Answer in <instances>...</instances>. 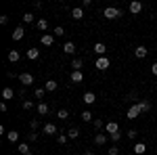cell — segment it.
Here are the masks:
<instances>
[{"label":"cell","instance_id":"cell-14","mask_svg":"<svg viewBox=\"0 0 157 155\" xmlns=\"http://www.w3.org/2000/svg\"><path fill=\"white\" fill-rule=\"evenodd\" d=\"M145 151H147V143H136V145H134V151H132V153L134 155H143Z\"/></svg>","mask_w":157,"mask_h":155},{"label":"cell","instance_id":"cell-23","mask_svg":"<svg viewBox=\"0 0 157 155\" xmlns=\"http://www.w3.org/2000/svg\"><path fill=\"white\" fill-rule=\"evenodd\" d=\"M136 105H138V109H140V113H147V111H151V103H147V101H138Z\"/></svg>","mask_w":157,"mask_h":155},{"label":"cell","instance_id":"cell-35","mask_svg":"<svg viewBox=\"0 0 157 155\" xmlns=\"http://www.w3.org/2000/svg\"><path fill=\"white\" fill-rule=\"evenodd\" d=\"M19 153H21V155L29 153V147H27V143H19Z\"/></svg>","mask_w":157,"mask_h":155},{"label":"cell","instance_id":"cell-33","mask_svg":"<svg viewBox=\"0 0 157 155\" xmlns=\"http://www.w3.org/2000/svg\"><path fill=\"white\" fill-rule=\"evenodd\" d=\"M92 126H94V130H101V128H105V122H103V119H94V122H92Z\"/></svg>","mask_w":157,"mask_h":155},{"label":"cell","instance_id":"cell-9","mask_svg":"<svg viewBox=\"0 0 157 155\" xmlns=\"http://www.w3.org/2000/svg\"><path fill=\"white\" fill-rule=\"evenodd\" d=\"M23 36H25L23 25H19V27H15V29H13V40H23Z\"/></svg>","mask_w":157,"mask_h":155},{"label":"cell","instance_id":"cell-21","mask_svg":"<svg viewBox=\"0 0 157 155\" xmlns=\"http://www.w3.org/2000/svg\"><path fill=\"white\" fill-rule=\"evenodd\" d=\"M13 96H15V90H13L11 86H6V88L2 90V99H4V101H9V99H13Z\"/></svg>","mask_w":157,"mask_h":155},{"label":"cell","instance_id":"cell-16","mask_svg":"<svg viewBox=\"0 0 157 155\" xmlns=\"http://www.w3.org/2000/svg\"><path fill=\"white\" fill-rule=\"evenodd\" d=\"M147 52H149V50H147V46H136V48H134V55H136L138 59H145Z\"/></svg>","mask_w":157,"mask_h":155},{"label":"cell","instance_id":"cell-4","mask_svg":"<svg viewBox=\"0 0 157 155\" xmlns=\"http://www.w3.org/2000/svg\"><path fill=\"white\" fill-rule=\"evenodd\" d=\"M126 115H128L130 119H136L138 115H140V109H138V105H136V103H132V105L128 107V113H126Z\"/></svg>","mask_w":157,"mask_h":155},{"label":"cell","instance_id":"cell-2","mask_svg":"<svg viewBox=\"0 0 157 155\" xmlns=\"http://www.w3.org/2000/svg\"><path fill=\"white\" fill-rule=\"evenodd\" d=\"M109 65H111V61H109L107 57H98L97 63H94V67H97L98 72H105V69H109Z\"/></svg>","mask_w":157,"mask_h":155},{"label":"cell","instance_id":"cell-37","mask_svg":"<svg viewBox=\"0 0 157 155\" xmlns=\"http://www.w3.org/2000/svg\"><path fill=\"white\" fill-rule=\"evenodd\" d=\"M107 155H120V149L113 145V147H109V151H107Z\"/></svg>","mask_w":157,"mask_h":155},{"label":"cell","instance_id":"cell-11","mask_svg":"<svg viewBox=\"0 0 157 155\" xmlns=\"http://www.w3.org/2000/svg\"><path fill=\"white\" fill-rule=\"evenodd\" d=\"M25 57L29 61H36L38 57H40V50H38V48H29V50H25Z\"/></svg>","mask_w":157,"mask_h":155},{"label":"cell","instance_id":"cell-45","mask_svg":"<svg viewBox=\"0 0 157 155\" xmlns=\"http://www.w3.org/2000/svg\"><path fill=\"white\" fill-rule=\"evenodd\" d=\"M84 155H94V151H86V153Z\"/></svg>","mask_w":157,"mask_h":155},{"label":"cell","instance_id":"cell-22","mask_svg":"<svg viewBox=\"0 0 157 155\" xmlns=\"http://www.w3.org/2000/svg\"><path fill=\"white\" fill-rule=\"evenodd\" d=\"M107 136H109V134H98V132H97V134H94V143H97L98 147L105 145V143H107Z\"/></svg>","mask_w":157,"mask_h":155},{"label":"cell","instance_id":"cell-34","mask_svg":"<svg viewBox=\"0 0 157 155\" xmlns=\"http://www.w3.org/2000/svg\"><path fill=\"white\" fill-rule=\"evenodd\" d=\"M57 141H59V145H67V143H69V136H67V134H59Z\"/></svg>","mask_w":157,"mask_h":155},{"label":"cell","instance_id":"cell-39","mask_svg":"<svg viewBox=\"0 0 157 155\" xmlns=\"http://www.w3.org/2000/svg\"><path fill=\"white\" fill-rule=\"evenodd\" d=\"M136 136H138L136 130H128V138H130V141H136Z\"/></svg>","mask_w":157,"mask_h":155},{"label":"cell","instance_id":"cell-19","mask_svg":"<svg viewBox=\"0 0 157 155\" xmlns=\"http://www.w3.org/2000/svg\"><path fill=\"white\" fill-rule=\"evenodd\" d=\"M36 27H38V29H42V32H44V29H48V19L40 17V19L36 21Z\"/></svg>","mask_w":157,"mask_h":155},{"label":"cell","instance_id":"cell-6","mask_svg":"<svg viewBox=\"0 0 157 155\" xmlns=\"http://www.w3.org/2000/svg\"><path fill=\"white\" fill-rule=\"evenodd\" d=\"M40 42H42L44 46H52V44H55V36H52V34H42V36H40Z\"/></svg>","mask_w":157,"mask_h":155},{"label":"cell","instance_id":"cell-10","mask_svg":"<svg viewBox=\"0 0 157 155\" xmlns=\"http://www.w3.org/2000/svg\"><path fill=\"white\" fill-rule=\"evenodd\" d=\"M71 17L75 19V21H82V19H84V9H80V6L71 9Z\"/></svg>","mask_w":157,"mask_h":155},{"label":"cell","instance_id":"cell-48","mask_svg":"<svg viewBox=\"0 0 157 155\" xmlns=\"http://www.w3.org/2000/svg\"><path fill=\"white\" fill-rule=\"evenodd\" d=\"M128 155H134V153H128Z\"/></svg>","mask_w":157,"mask_h":155},{"label":"cell","instance_id":"cell-24","mask_svg":"<svg viewBox=\"0 0 157 155\" xmlns=\"http://www.w3.org/2000/svg\"><path fill=\"white\" fill-rule=\"evenodd\" d=\"M19 59H21L19 50H9V61H11V63H17Z\"/></svg>","mask_w":157,"mask_h":155},{"label":"cell","instance_id":"cell-44","mask_svg":"<svg viewBox=\"0 0 157 155\" xmlns=\"http://www.w3.org/2000/svg\"><path fill=\"white\" fill-rule=\"evenodd\" d=\"M151 72H153V76H157V63H153V65H151Z\"/></svg>","mask_w":157,"mask_h":155},{"label":"cell","instance_id":"cell-43","mask_svg":"<svg viewBox=\"0 0 157 155\" xmlns=\"http://www.w3.org/2000/svg\"><path fill=\"white\" fill-rule=\"evenodd\" d=\"M90 4H92V0H84V2H82V6H84V9H88Z\"/></svg>","mask_w":157,"mask_h":155},{"label":"cell","instance_id":"cell-1","mask_svg":"<svg viewBox=\"0 0 157 155\" xmlns=\"http://www.w3.org/2000/svg\"><path fill=\"white\" fill-rule=\"evenodd\" d=\"M103 15H105V19L115 21V19H120V17H121V11L117 9V6H107V9L103 11Z\"/></svg>","mask_w":157,"mask_h":155},{"label":"cell","instance_id":"cell-5","mask_svg":"<svg viewBox=\"0 0 157 155\" xmlns=\"http://www.w3.org/2000/svg\"><path fill=\"white\" fill-rule=\"evenodd\" d=\"M105 132H107L109 136H111V134H115V132H120L117 122H107V124H105Z\"/></svg>","mask_w":157,"mask_h":155},{"label":"cell","instance_id":"cell-42","mask_svg":"<svg viewBox=\"0 0 157 155\" xmlns=\"http://www.w3.org/2000/svg\"><path fill=\"white\" fill-rule=\"evenodd\" d=\"M128 101H134V103H138V101H136V92H130V95H128Z\"/></svg>","mask_w":157,"mask_h":155},{"label":"cell","instance_id":"cell-13","mask_svg":"<svg viewBox=\"0 0 157 155\" xmlns=\"http://www.w3.org/2000/svg\"><path fill=\"white\" fill-rule=\"evenodd\" d=\"M71 82L73 84H82L84 82V73L82 72H71Z\"/></svg>","mask_w":157,"mask_h":155},{"label":"cell","instance_id":"cell-47","mask_svg":"<svg viewBox=\"0 0 157 155\" xmlns=\"http://www.w3.org/2000/svg\"><path fill=\"white\" fill-rule=\"evenodd\" d=\"M71 155H80V153H71Z\"/></svg>","mask_w":157,"mask_h":155},{"label":"cell","instance_id":"cell-25","mask_svg":"<svg viewBox=\"0 0 157 155\" xmlns=\"http://www.w3.org/2000/svg\"><path fill=\"white\" fill-rule=\"evenodd\" d=\"M6 138H9L11 143H17V141H19V132H17V130H11L9 134H6Z\"/></svg>","mask_w":157,"mask_h":155},{"label":"cell","instance_id":"cell-17","mask_svg":"<svg viewBox=\"0 0 157 155\" xmlns=\"http://www.w3.org/2000/svg\"><path fill=\"white\" fill-rule=\"evenodd\" d=\"M63 52H65V55H73V52H75V44H73V42H65V44H63Z\"/></svg>","mask_w":157,"mask_h":155},{"label":"cell","instance_id":"cell-31","mask_svg":"<svg viewBox=\"0 0 157 155\" xmlns=\"http://www.w3.org/2000/svg\"><path fill=\"white\" fill-rule=\"evenodd\" d=\"M21 21H23L25 25H27V23H32V21H34V15H32V13H25L23 17H21Z\"/></svg>","mask_w":157,"mask_h":155},{"label":"cell","instance_id":"cell-8","mask_svg":"<svg viewBox=\"0 0 157 155\" xmlns=\"http://www.w3.org/2000/svg\"><path fill=\"white\" fill-rule=\"evenodd\" d=\"M140 11H143V2H138V0H132V2H130V13H132V15H138Z\"/></svg>","mask_w":157,"mask_h":155},{"label":"cell","instance_id":"cell-40","mask_svg":"<svg viewBox=\"0 0 157 155\" xmlns=\"http://www.w3.org/2000/svg\"><path fill=\"white\" fill-rule=\"evenodd\" d=\"M36 138H38V134H36V132H29V134H27V141H29V143H34Z\"/></svg>","mask_w":157,"mask_h":155},{"label":"cell","instance_id":"cell-3","mask_svg":"<svg viewBox=\"0 0 157 155\" xmlns=\"http://www.w3.org/2000/svg\"><path fill=\"white\" fill-rule=\"evenodd\" d=\"M19 82L23 84V88H27V86H32V84H34V76H32V73H27V72L19 73Z\"/></svg>","mask_w":157,"mask_h":155},{"label":"cell","instance_id":"cell-7","mask_svg":"<svg viewBox=\"0 0 157 155\" xmlns=\"http://www.w3.org/2000/svg\"><path fill=\"white\" fill-rule=\"evenodd\" d=\"M82 101H84L86 105H94V103H97V95H94V92H84Z\"/></svg>","mask_w":157,"mask_h":155},{"label":"cell","instance_id":"cell-29","mask_svg":"<svg viewBox=\"0 0 157 155\" xmlns=\"http://www.w3.org/2000/svg\"><path fill=\"white\" fill-rule=\"evenodd\" d=\"M80 118L84 119V122H94V118H92V113H90V111H82V113H80Z\"/></svg>","mask_w":157,"mask_h":155},{"label":"cell","instance_id":"cell-20","mask_svg":"<svg viewBox=\"0 0 157 155\" xmlns=\"http://www.w3.org/2000/svg\"><path fill=\"white\" fill-rule=\"evenodd\" d=\"M57 88H59V84L55 82V80H48V82H46V86H44V90H46V92H55Z\"/></svg>","mask_w":157,"mask_h":155},{"label":"cell","instance_id":"cell-38","mask_svg":"<svg viewBox=\"0 0 157 155\" xmlns=\"http://www.w3.org/2000/svg\"><path fill=\"white\" fill-rule=\"evenodd\" d=\"M29 128H32V130H38V128H40V122H38V119H32V122H29Z\"/></svg>","mask_w":157,"mask_h":155},{"label":"cell","instance_id":"cell-15","mask_svg":"<svg viewBox=\"0 0 157 155\" xmlns=\"http://www.w3.org/2000/svg\"><path fill=\"white\" fill-rule=\"evenodd\" d=\"M48 111H50L48 103H44V101H40V103H38V113H40V115H46Z\"/></svg>","mask_w":157,"mask_h":155},{"label":"cell","instance_id":"cell-12","mask_svg":"<svg viewBox=\"0 0 157 155\" xmlns=\"http://www.w3.org/2000/svg\"><path fill=\"white\" fill-rule=\"evenodd\" d=\"M42 132H44L46 136H50V134H57V126H55V124H44Z\"/></svg>","mask_w":157,"mask_h":155},{"label":"cell","instance_id":"cell-41","mask_svg":"<svg viewBox=\"0 0 157 155\" xmlns=\"http://www.w3.org/2000/svg\"><path fill=\"white\" fill-rule=\"evenodd\" d=\"M109 138H111V141H113V143H117V141H120V138H121V134H120V132H115V134H111V136H109Z\"/></svg>","mask_w":157,"mask_h":155},{"label":"cell","instance_id":"cell-30","mask_svg":"<svg viewBox=\"0 0 157 155\" xmlns=\"http://www.w3.org/2000/svg\"><path fill=\"white\" fill-rule=\"evenodd\" d=\"M44 95H46V90H44V88H36V90H34V96H36V99H40V101L44 99Z\"/></svg>","mask_w":157,"mask_h":155},{"label":"cell","instance_id":"cell-18","mask_svg":"<svg viewBox=\"0 0 157 155\" xmlns=\"http://www.w3.org/2000/svg\"><path fill=\"white\" fill-rule=\"evenodd\" d=\"M94 52H97L98 57H103V55L107 52V46H105L103 42H97V44H94Z\"/></svg>","mask_w":157,"mask_h":155},{"label":"cell","instance_id":"cell-27","mask_svg":"<svg viewBox=\"0 0 157 155\" xmlns=\"http://www.w3.org/2000/svg\"><path fill=\"white\" fill-rule=\"evenodd\" d=\"M71 67H73V72H82V59H73Z\"/></svg>","mask_w":157,"mask_h":155},{"label":"cell","instance_id":"cell-26","mask_svg":"<svg viewBox=\"0 0 157 155\" xmlns=\"http://www.w3.org/2000/svg\"><path fill=\"white\" fill-rule=\"evenodd\" d=\"M67 136H69L71 141H75V138H80V130H78V128H69V132H67Z\"/></svg>","mask_w":157,"mask_h":155},{"label":"cell","instance_id":"cell-36","mask_svg":"<svg viewBox=\"0 0 157 155\" xmlns=\"http://www.w3.org/2000/svg\"><path fill=\"white\" fill-rule=\"evenodd\" d=\"M21 107H23L25 111H29V109H34V101H23V103H21Z\"/></svg>","mask_w":157,"mask_h":155},{"label":"cell","instance_id":"cell-46","mask_svg":"<svg viewBox=\"0 0 157 155\" xmlns=\"http://www.w3.org/2000/svg\"><path fill=\"white\" fill-rule=\"evenodd\" d=\"M25 155H34V153H32V151H29V153H25Z\"/></svg>","mask_w":157,"mask_h":155},{"label":"cell","instance_id":"cell-28","mask_svg":"<svg viewBox=\"0 0 157 155\" xmlns=\"http://www.w3.org/2000/svg\"><path fill=\"white\" fill-rule=\"evenodd\" d=\"M57 118L65 122V119L69 118V111H67V109H59V111H57Z\"/></svg>","mask_w":157,"mask_h":155},{"label":"cell","instance_id":"cell-32","mask_svg":"<svg viewBox=\"0 0 157 155\" xmlns=\"http://www.w3.org/2000/svg\"><path fill=\"white\" fill-rule=\"evenodd\" d=\"M52 36H65V29H63V27H61V25H57V27H55V29H52Z\"/></svg>","mask_w":157,"mask_h":155}]
</instances>
